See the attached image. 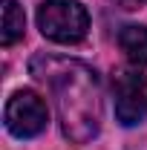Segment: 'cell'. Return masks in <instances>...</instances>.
I'll return each mask as SVG.
<instances>
[{"mask_svg": "<svg viewBox=\"0 0 147 150\" xmlns=\"http://www.w3.org/2000/svg\"><path fill=\"white\" fill-rule=\"evenodd\" d=\"M29 72L55 98L61 133L75 144L92 142L101 130L104 115V93L98 72L84 61L58 55H35L29 61Z\"/></svg>", "mask_w": 147, "mask_h": 150, "instance_id": "6da1fadb", "label": "cell"}, {"mask_svg": "<svg viewBox=\"0 0 147 150\" xmlns=\"http://www.w3.org/2000/svg\"><path fill=\"white\" fill-rule=\"evenodd\" d=\"M37 29L52 43L72 46L90 32V15L78 0H43L37 6Z\"/></svg>", "mask_w": 147, "mask_h": 150, "instance_id": "7a4b0ae2", "label": "cell"}, {"mask_svg": "<svg viewBox=\"0 0 147 150\" xmlns=\"http://www.w3.org/2000/svg\"><path fill=\"white\" fill-rule=\"evenodd\" d=\"M6 130L18 139H35L49 124V107L46 101L32 90H18L6 101Z\"/></svg>", "mask_w": 147, "mask_h": 150, "instance_id": "3957f363", "label": "cell"}, {"mask_svg": "<svg viewBox=\"0 0 147 150\" xmlns=\"http://www.w3.org/2000/svg\"><path fill=\"white\" fill-rule=\"evenodd\" d=\"M115 118L124 127H136L147 118V78L139 69H124L112 78Z\"/></svg>", "mask_w": 147, "mask_h": 150, "instance_id": "277c9868", "label": "cell"}, {"mask_svg": "<svg viewBox=\"0 0 147 150\" xmlns=\"http://www.w3.org/2000/svg\"><path fill=\"white\" fill-rule=\"evenodd\" d=\"M118 46L133 67H147V26H139V23L121 26Z\"/></svg>", "mask_w": 147, "mask_h": 150, "instance_id": "5b68a950", "label": "cell"}, {"mask_svg": "<svg viewBox=\"0 0 147 150\" xmlns=\"http://www.w3.org/2000/svg\"><path fill=\"white\" fill-rule=\"evenodd\" d=\"M26 32V15L18 6V0H3V32H0V40L3 46H12L18 43Z\"/></svg>", "mask_w": 147, "mask_h": 150, "instance_id": "8992f818", "label": "cell"}, {"mask_svg": "<svg viewBox=\"0 0 147 150\" xmlns=\"http://www.w3.org/2000/svg\"><path fill=\"white\" fill-rule=\"evenodd\" d=\"M144 0H115V6H121V9H127V12H133V9H139Z\"/></svg>", "mask_w": 147, "mask_h": 150, "instance_id": "52a82bcc", "label": "cell"}]
</instances>
